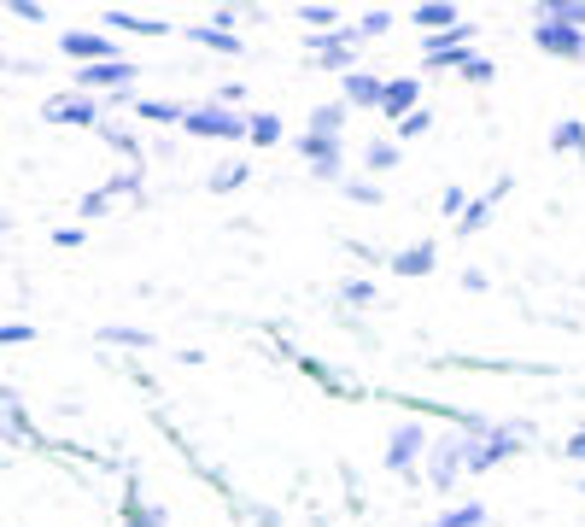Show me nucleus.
<instances>
[{
  "label": "nucleus",
  "instance_id": "obj_49",
  "mask_svg": "<svg viewBox=\"0 0 585 527\" xmlns=\"http://www.w3.org/2000/svg\"><path fill=\"white\" fill-rule=\"evenodd\" d=\"M574 493H579V498H585V475H574Z\"/></svg>",
  "mask_w": 585,
  "mask_h": 527
},
{
  "label": "nucleus",
  "instance_id": "obj_47",
  "mask_svg": "<svg viewBox=\"0 0 585 527\" xmlns=\"http://www.w3.org/2000/svg\"><path fill=\"white\" fill-rule=\"evenodd\" d=\"M82 240H89V235H82V223H71V229H59V235H53V247H65V252H71V247H82Z\"/></svg>",
  "mask_w": 585,
  "mask_h": 527
},
{
  "label": "nucleus",
  "instance_id": "obj_13",
  "mask_svg": "<svg viewBox=\"0 0 585 527\" xmlns=\"http://www.w3.org/2000/svg\"><path fill=\"white\" fill-rule=\"evenodd\" d=\"M510 188H515V176L504 170V176H497V182H492V188H486V194H474V199H469V211H463V217H456V223H451V229H456V235H463V240H474V235H480V229H486V223H492V211H497V206H504V194H510Z\"/></svg>",
  "mask_w": 585,
  "mask_h": 527
},
{
  "label": "nucleus",
  "instance_id": "obj_25",
  "mask_svg": "<svg viewBox=\"0 0 585 527\" xmlns=\"http://www.w3.org/2000/svg\"><path fill=\"white\" fill-rule=\"evenodd\" d=\"M346 100H322V106H310V124H305V135H333L340 141V130H346Z\"/></svg>",
  "mask_w": 585,
  "mask_h": 527
},
{
  "label": "nucleus",
  "instance_id": "obj_23",
  "mask_svg": "<svg viewBox=\"0 0 585 527\" xmlns=\"http://www.w3.org/2000/svg\"><path fill=\"white\" fill-rule=\"evenodd\" d=\"M187 42H199V48H212V53H228V59H235V53H246L240 30L228 35V30H217V24H205V18H199V24H187Z\"/></svg>",
  "mask_w": 585,
  "mask_h": 527
},
{
  "label": "nucleus",
  "instance_id": "obj_34",
  "mask_svg": "<svg viewBox=\"0 0 585 527\" xmlns=\"http://www.w3.org/2000/svg\"><path fill=\"white\" fill-rule=\"evenodd\" d=\"M100 347H123V352H153L146 329H100Z\"/></svg>",
  "mask_w": 585,
  "mask_h": 527
},
{
  "label": "nucleus",
  "instance_id": "obj_32",
  "mask_svg": "<svg viewBox=\"0 0 585 527\" xmlns=\"http://www.w3.org/2000/svg\"><path fill=\"white\" fill-rule=\"evenodd\" d=\"M374 306V281L369 276H346L340 281V311H369Z\"/></svg>",
  "mask_w": 585,
  "mask_h": 527
},
{
  "label": "nucleus",
  "instance_id": "obj_33",
  "mask_svg": "<svg viewBox=\"0 0 585 527\" xmlns=\"http://www.w3.org/2000/svg\"><path fill=\"white\" fill-rule=\"evenodd\" d=\"M428 527H486V504H474V498L469 504H451V510L433 516Z\"/></svg>",
  "mask_w": 585,
  "mask_h": 527
},
{
  "label": "nucleus",
  "instance_id": "obj_20",
  "mask_svg": "<svg viewBox=\"0 0 585 527\" xmlns=\"http://www.w3.org/2000/svg\"><path fill=\"white\" fill-rule=\"evenodd\" d=\"M340 83H346V94H340V100H346V112H351V106H381L387 76H374V71H363V65H358L351 76H340Z\"/></svg>",
  "mask_w": 585,
  "mask_h": 527
},
{
  "label": "nucleus",
  "instance_id": "obj_7",
  "mask_svg": "<svg viewBox=\"0 0 585 527\" xmlns=\"http://www.w3.org/2000/svg\"><path fill=\"white\" fill-rule=\"evenodd\" d=\"M292 363H299V370H305L310 381H317V388H322L328 399H346V404H358V399H374V393L363 388V381L340 375V370H333L328 358H317V352H299V347H292Z\"/></svg>",
  "mask_w": 585,
  "mask_h": 527
},
{
  "label": "nucleus",
  "instance_id": "obj_5",
  "mask_svg": "<svg viewBox=\"0 0 585 527\" xmlns=\"http://www.w3.org/2000/svg\"><path fill=\"white\" fill-rule=\"evenodd\" d=\"M135 76H141L135 59H106V65H82V71H76V94H94V100H106V94H135Z\"/></svg>",
  "mask_w": 585,
  "mask_h": 527
},
{
  "label": "nucleus",
  "instance_id": "obj_45",
  "mask_svg": "<svg viewBox=\"0 0 585 527\" xmlns=\"http://www.w3.org/2000/svg\"><path fill=\"white\" fill-rule=\"evenodd\" d=\"M205 24H217V30H228V35H235V24H240V7H217L212 18H205Z\"/></svg>",
  "mask_w": 585,
  "mask_h": 527
},
{
  "label": "nucleus",
  "instance_id": "obj_15",
  "mask_svg": "<svg viewBox=\"0 0 585 527\" xmlns=\"http://www.w3.org/2000/svg\"><path fill=\"white\" fill-rule=\"evenodd\" d=\"M123 527H171V510H164V504H146L141 475H123Z\"/></svg>",
  "mask_w": 585,
  "mask_h": 527
},
{
  "label": "nucleus",
  "instance_id": "obj_18",
  "mask_svg": "<svg viewBox=\"0 0 585 527\" xmlns=\"http://www.w3.org/2000/svg\"><path fill=\"white\" fill-rule=\"evenodd\" d=\"M171 30H176L171 18H146V12L106 7V35H171Z\"/></svg>",
  "mask_w": 585,
  "mask_h": 527
},
{
  "label": "nucleus",
  "instance_id": "obj_30",
  "mask_svg": "<svg viewBox=\"0 0 585 527\" xmlns=\"http://www.w3.org/2000/svg\"><path fill=\"white\" fill-rule=\"evenodd\" d=\"M346 30H351V42H381V35L392 30V12H363V18H346Z\"/></svg>",
  "mask_w": 585,
  "mask_h": 527
},
{
  "label": "nucleus",
  "instance_id": "obj_22",
  "mask_svg": "<svg viewBox=\"0 0 585 527\" xmlns=\"http://www.w3.org/2000/svg\"><path fill=\"white\" fill-rule=\"evenodd\" d=\"M404 165V147H399V141H363V170H369V182L374 176H387V170H399Z\"/></svg>",
  "mask_w": 585,
  "mask_h": 527
},
{
  "label": "nucleus",
  "instance_id": "obj_6",
  "mask_svg": "<svg viewBox=\"0 0 585 527\" xmlns=\"http://www.w3.org/2000/svg\"><path fill=\"white\" fill-rule=\"evenodd\" d=\"M182 130L205 135V141H246V112H228V106H217V100H205V106H187Z\"/></svg>",
  "mask_w": 585,
  "mask_h": 527
},
{
  "label": "nucleus",
  "instance_id": "obj_44",
  "mask_svg": "<svg viewBox=\"0 0 585 527\" xmlns=\"http://www.w3.org/2000/svg\"><path fill=\"white\" fill-rule=\"evenodd\" d=\"M12 18H24V24H48V7H35V0H12Z\"/></svg>",
  "mask_w": 585,
  "mask_h": 527
},
{
  "label": "nucleus",
  "instance_id": "obj_27",
  "mask_svg": "<svg viewBox=\"0 0 585 527\" xmlns=\"http://www.w3.org/2000/svg\"><path fill=\"white\" fill-rule=\"evenodd\" d=\"M551 153H568V158H585V117H562L551 130Z\"/></svg>",
  "mask_w": 585,
  "mask_h": 527
},
{
  "label": "nucleus",
  "instance_id": "obj_28",
  "mask_svg": "<svg viewBox=\"0 0 585 527\" xmlns=\"http://www.w3.org/2000/svg\"><path fill=\"white\" fill-rule=\"evenodd\" d=\"M135 117H146V124H164V130H182L187 106H176V100H135Z\"/></svg>",
  "mask_w": 585,
  "mask_h": 527
},
{
  "label": "nucleus",
  "instance_id": "obj_4",
  "mask_svg": "<svg viewBox=\"0 0 585 527\" xmlns=\"http://www.w3.org/2000/svg\"><path fill=\"white\" fill-rule=\"evenodd\" d=\"M474 59V24L463 18L445 35H422V71H463Z\"/></svg>",
  "mask_w": 585,
  "mask_h": 527
},
{
  "label": "nucleus",
  "instance_id": "obj_3",
  "mask_svg": "<svg viewBox=\"0 0 585 527\" xmlns=\"http://www.w3.org/2000/svg\"><path fill=\"white\" fill-rule=\"evenodd\" d=\"M463 457H469V440H463V434H451V428L433 434V440H428V457H422V480L433 486V493H451V486L469 475Z\"/></svg>",
  "mask_w": 585,
  "mask_h": 527
},
{
  "label": "nucleus",
  "instance_id": "obj_39",
  "mask_svg": "<svg viewBox=\"0 0 585 527\" xmlns=\"http://www.w3.org/2000/svg\"><path fill=\"white\" fill-rule=\"evenodd\" d=\"M106 188L123 199V194H130V199H141V165H130V170H117L112 182H106Z\"/></svg>",
  "mask_w": 585,
  "mask_h": 527
},
{
  "label": "nucleus",
  "instance_id": "obj_24",
  "mask_svg": "<svg viewBox=\"0 0 585 527\" xmlns=\"http://www.w3.org/2000/svg\"><path fill=\"white\" fill-rule=\"evenodd\" d=\"M100 141L117 153V158H130V165H141V135L130 124H117V117H100Z\"/></svg>",
  "mask_w": 585,
  "mask_h": 527
},
{
  "label": "nucleus",
  "instance_id": "obj_14",
  "mask_svg": "<svg viewBox=\"0 0 585 527\" xmlns=\"http://www.w3.org/2000/svg\"><path fill=\"white\" fill-rule=\"evenodd\" d=\"M422 106V76L415 71H404V76H387V89H381V117H392V124H404V117Z\"/></svg>",
  "mask_w": 585,
  "mask_h": 527
},
{
  "label": "nucleus",
  "instance_id": "obj_29",
  "mask_svg": "<svg viewBox=\"0 0 585 527\" xmlns=\"http://www.w3.org/2000/svg\"><path fill=\"white\" fill-rule=\"evenodd\" d=\"M292 18H299L310 35H328V30H340V24H346V12H340V7H292Z\"/></svg>",
  "mask_w": 585,
  "mask_h": 527
},
{
  "label": "nucleus",
  "instance_id": "obj_11",
  "mask_svg": "<svg viewBox=\"0 0 585 527\" xmlns=\"http://www.w3.org/2000/svg\"><path fill=\"white\" fill-rule=\"evenodd\" d=\"M299 158L310 165L317 182H340L346 176V141H333V135H299Z\"/></svg>",
  "mask_w": 585,
  "mask_h": 527
},
{
  "label": "nucleus",
  "instance_id": "obj_43",
  "mask_svg": "<svg viewBox=\"0 0 585 527\" xmlns=\"http://www.w3.org/2000/svg\"><path fill=\"white\" fill-rule=\"evenodd\" d=\"M217 106L240 112V106H246V83H223V89H217Z\"/></svg>",
  "mask_w": 585,
  "mask_h": 527
},
{
  "label": "nucleus",
  "instance_id": "obj_8",
  "mask_svg": "<svg viewBox=\"0 0 585 527\" xmlns=\"http://www.w3.org/2000/svg\"><path fill=\"white\" fill-rule=\"evenodd\" d=\"M0 440H12V445H30V452H48V434L35 428L30 404L18 399L12 388H0Z\"/></svg>",
  "mask_w": 585,
  "mask_h": 527
},
{
  "label": "nucleus",
  "instance_id": "obj_46",
  "mask_svg": "<svg viewBox=\"0 0 585 527\" xmlns=\"http://www.w3.org/2000/svg\"><path fill=\"white\" fill-rule=\"evenodd\" d=\"M463 288H469V293H486V288H492V276L480 270V264H469V270H463Z\"/></svg>",
  "mask_w": 585,
  "mask_h": 527
},
{
  "label": "nucleus",
  "instance_id": "obj_50",
  "mask_svg": "<svg viewBox=\"0 0 585 527\" xmlns=\"http://www.w3.org/2000/svg\"><path fill=\"white\" fill-rule=\"evenodd\" d=\"M0 235H7V217H0Z\"/></svg>",
  "mask_w": 585,
  "mask_h": 527
},
{
  "label": "nucleus",
  "instance_id": "obj_36",
  "mask_svg": "<svg viewBox=\"0 0 585 527\" xmlns=\"http://www.w3.org/2000/svg\"><path fill=\"white\" fill-rule=\"evenodd\" d=\"M456 76H463V83H469V89H486V83H497V65H492V59H486V53H474V59H469V65H463V71H456Z\"/></svg>",
  "mask_w": 585,
  "mask_h": 527
},
{
  "label": "nucleus",
  "instance_id": "obj_41",
  "mask_svg": "<svg viewBox=\"0 0 585 527\" xmlns=\"http://www.w3.org/2000/svg\"><path fill=\"white\" fill-rule=\"evenodd\" d=\"M235 510H246V516H253V527H281V510H276V504H235Z\"/></svg>",
  "mask_w": 585,
  "mask_h": 527
},
{
  "label": "nucleus",
  "instance_id": "obj_16",
  "mask_svg": "<svg viewBox=\"0 0 585 527\" xmlns=\"http://www.w3.org/2000/svg\"><path fill=\"white\" fill-rule=\"evenodd\" d=\"M533 42H538V53H551V59H568V65H585V35H579V30H562V24H533Z\"/></svg>",
  "mask_w": 585,
  "mask_h": 527
},
{
  "label": "nucleus",
  "instance_id": "obj_40",
  "mask_svg": "<svg viewBox=\"0 0 585 527\" xmlns=\"http://www.w3.org/2000/svg\"><path fill=\"white\" fill-rule=\"evenodd\" d=\"M439 211H445V217L456 223V217H463V211H469V188H456V182H451V188H445V194H439Z\"/></svg>",
  "mask_w": 585,
  "mask_h": 527
},
{
  "label": "nucleus",
  "instance_id": "obj_10",
  "mask_svg": "<svg viewBox=\"0 0 585 527\" xmlns=\"http://www.w3.org/2000/svg\"><path fill=\"white\" fill-rule=\"evenodd\" d=\"M310 65H317V71H340V76L358 71V42H351V30L340 24L328 35H310Z\"/></svg>",
  "mask_w": 585,
  "mask_h": 527
},
{
  "label": "nucleus",
  "instance_id": "obj_37",
  "mask_svg": "<svg viewBox=\"0 0 585 527\" xmlns=\"http://www.w3.org/2000/svg\"><path fill=\"white\" fill-rule=\"evenodd\" d=\"M428 130H433V112H428V106H415L404 124H399V147H404V141H422Z\"/></svg>",
  "mask_w": 585,
  "mask_h": 527
},
{
  "label": "nucleus",
  "instance_id": "obj_19",
  "mask_svg": "<svg viewBox=\"0 0 585 527\" xmlns=\"http://www.w3.org/2000/svg\"><path fill=\"white\" fill-rule=\"evenodd\" d=\"M410 24L422 30V35H445V30L463 24V12L445 7V0H422V7H410Z\"/></svg>",
  "mask_w": 585,
  "mask_h": 527
},
{
  "label": "nucleus",
  "instance_id": "obj_1",
  "mask_svg": "<svg viewBox=\"0 0 585 527\" xmlns=\"http://www.w3.org/2000/svg\"><path fill=\"white\" fill-rule=\"evenodd\" d=\"M533 445V428L527 422H497L492 434H480V440H469V457H463V469L469 475H486V469H497V463H510V457H521Z\"/></svg>",
  "mask_w": 585,
  "mask_h": 527
},
{
  "label": "nucleus",
  "instance_id": "obj_17",
  "mask_svg": "<svg viewBox=\"0 0 585 527\" xmlns=\"http://www.w3.org/2000/svg\"><path fill=\"white\" fill-rule=\"evenodd\" d=\"M387 264H392V276L422 281V276H433V270H439V247H433V240H415V247H399Z\"/></svg>",
  "mask_w": 585,
  "mask_h": 527
},
{
  "label": "nucleus",
  "instance_id": "obj_48",
  "mask_svg": "<svg viewBox=\"0 0 585 527\" xmlns=\"http://www.w3.org/2000/svg\"><path fill=\"white\" fill-rule=\"evenodd\" d=\"M562 452H568L574 463H585V428H574V434H568V445H562Z\"/></svg>",
  "mask_w": 585,
  "mask_h": 527
},
{
  "label": "nucleus",
  "instance_id": "obj_26",
  "mask_svg": "<svg viewBox=\"0 0 585 527\" xmlns=\"http://www.w3.org/2000/svg\"><path fill=\"white\" fill-rule=\"evenodd\" d=\"M281 135H287V124L276 112H246V141L253 147H281Z\"/></svg>",
  "mask_w": 585,
  "mask_h": 527
},
{
  "label": "nucleus",
  "instance_id": "obj_9",
  "mask_svg": "<svg viewBox=\"0 0 585 527\" xmlns=\"http://www.w3.org/2000/svg\"><path fill=\"white\" fill-rule=\"evenodd\" d=\"M59 53H65L76 71L82 65H106V59H123V48L112 42L106 30H65V35H59Z\"/></svg>",
  "mask_w": 585,
  "mask_h": 527
},
{
  "label": "nucleus",
  "instance_id": "obj_21",
  "mask_svg": "<svg viewBox=\"0 0 585 527\" xmlns=\"http://www.w3.org/2000/svg\"><path fill=\"white\" fill-rule=\"evenodd\" d=\"M533 24H562L585 35V0H545V7H533Z\"/></svg>",
  "mask_w": 585,
  "mask_h": 527
},
{
  "label": "nucleus",
  "instance_id": "obj_38",
  "mask_svg": "<svg viewBox=\"0 0 585 527\" xmlns=\"http://www.w3.org/2000/svg\"><path fill=\"white\" fill-rule=\"evenodd\" d=\"M346 199H358V206H381L387 194H381V182H369V176L358 182V176H351V182H346Z\"/></svg>",
  "mask_w": 585,
  "mask_h": 527
},
{
  "label": "nucleus",
  "instance_id": "obj_2",
  "mask_svg": "<svg viewBox=\"0 0 585 527\" xmlns=\"http://www.w3.org/2000/svg\"><path fill=\"white\" fill-rule=\"evenodd\" d=\"M428 440H433V428H428V422H422V416H404L399 428L387 434V452H381L387 475H399V480H415V475H422Z\"/></svg>",
  "mask_w": 585,
  "mask_h": 527
},
{
  "label": "nucleus",
  "instance_id": "obj_42",
  "mask_svg": "<svg viewBox=\"0 0 585 527\" xmlns=\"http://www.w3.org/2000/svg\"><path fill=\"white\" fill-rule=\"evenodd\" d=\"M30 340H35L30 322H0V347H30Z\"/></svg>",
  "mask_w": 585,
  "mask_h": 527
},
{
  "label": "nucleus",
  "instance_id": "obj_31",
  "mask_svg": "<svg viewBox=\"0 0 585 527\" xmlns=\"http://www.w3.org/2000/svg\"><path fill=\"white\" fill-rule=\"evenodd\" d=\"M246 182H253V165H246V158H228V165L212 170V194H235Z\"/></svg>",
  "mask_w": 585,
  "mask_h": 527
},
{
  "label": "nucleus",
  "instance_id": "obj_35",
  "mask_svg": "<svg viewBox=\"0 0 585 527\" xmlns=\"http://www.w3.org/2000/svg\"><path fill=\"white\" fill-rule=\"evenodd\" d=\"M112 206H117V194L106 188V182H100L94 194H82V199H76V217H82V223H94V217H106Z\"/></svg>",
  "mask_w": 585,
  "mask_h": 527
},
{
  "label": "nucleus",
  "instance_id": "obj_12",
  "mask_svg": "<svg viewBox=\"0 0 585 527\" xmlns=\"http://www.w3.org/2000/svg\"><path fill=\"white\" fill-rule=\"evenodd\" d=\"M41 117L48 124H65V130H100V100L94 94H53L48 106H41Z\"/></svg>",
  "mask_w": 585,
  "mask_h": 527
}]
</instances>
